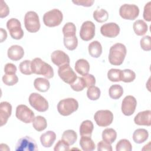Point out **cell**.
<instances>
[{
	"mask_svg": "<svg viewBox=\"0 0 151 151\" xmlns=\"http://www.w3.org/2000/svg\"><path fill=\"white\" fill-rule=\"evenodd\" d=\"M127 50L126 46L122 43H116L112 45L109 50V61L114 65H121L126 57Z\"/></svg>",
	"mask_w": 151,
	"mask_h": 151,
	"instance_id": "1",
	"label": "cell"
},
{
	"mask_svg": "<svg viewBox=\"0 0 151 151\" xmlns=\"http://www.w3.org/2000/svg\"><path fill=\"white\" fill-rule=\"evenodd\" d=\"M31 70L32 73L42 75L47 78H51L54 76L52 67L40 58H35L31 61Z\"/></svg>",
	"mask_w": 151,
	"mask_h": 151,
	"instance_id": "2",
	"label": "cell"
},
{
	"mask_svg": "<svg viewBox=\"0 0 151 151\" xmlns=\"http://www.w3.org/2000/svg\"><path fill=\"white\" fill-rule=\"evenodd\" d=\"M78 108V103L74 98H67L60 100L57 104L58 113L67 116L76 111Z\"/></svg>",
	"mask_w": 151,
	"mask_h": 151,
	"instance_id": "3",
	"label": "cell"
},
{
	"mask_svg": "<svg viewBox=\"0 0 151 151\" xmlns=\"http://www.w3.org/2000/svg\"><path fill=\"white\" fill-rule=\"evenodd\" d=\"M63 18L62 12L58 9H52L45 12L43 15L44 24L49 27H54L59 25Z\"/></svg>",
	"mask_w": 151,
	"mask_h": 151,
	"instance_id": "4",
	"label": "cell"
},
{
	"mask_svg": "<svg viewBox=\"0 0 151 151\" xmlns=\"http://www.w3.org/2000/svg\"><path fill=\"white\" fill-rule=\"evenodd\" d=\"M24 25L28 32H37L40 28V22L38 14L32 11L27 12L24 17Z\"/></svg>",
	"mask_w": 151,
	"mask_h": 151,
	"instance_id": "5",
	"label": "cell"
},
{
	"mask_svg": "<svg viewBox=\"0 0 151 151\" xmlns=\"http://www.w3.org/2000/svg\"><path fill=\"white\" fill-rule=\"evenodd\" d=\"M28 101L30 105L40 112L45 111L48 109V103L47 100L38 93H31L29 96Z\"/></svg>",
	"mask_w": 151,
	"mask_h": 151,
	"instance_id": "6",
	"label": "cell"
},
{
	"mask_svg": "<svg viewBox=\"0 0 151 151\" xmlns=\"http://www.w3.org/2000/svg\"><path fill=\"white\" fill-rule=\"evenodd\" d=\"M94 119L98 126L100 127H107L112 123L113 114L109 110H100L96 112Z\"/></svg>",
	"mask_w": 151,
	"mask_h": 151,
	"instance_id": "7",
	"label": "cell"
},
{
	"mask_svg": "<svg viewBox=\"0 0 151 151\" xmlns=\"http://www.w3.org/2000/svg\"><path fill=\"white\" fill-rule=\"evenodd\" d=\"M119 14L123 19L133 20L139 16V8L134 4H124L120 7Z\"/></svg>",
	"mask_w": 151,
	"mask_h": 151,
	"instance_id": "8",
	"label": "cell"
},
{
	"mask_svg": "<svg viewBox=\"0 0 151 151\" xmlns=\"http://www.w3.org/2000/svg\"><path fill=\"white\" fill-rule=\"evenodd\" d=\"M6 27L11 37L15 40H20L24 36V31L21 28L20 21L14 18L9 19L6 22Z\"/></svg>",
	"mask_w": 151,
	"mask_h": 151,
	"instance_id": "9",
	"label": "cell"
},
{
	"mask_svg": "<svg viewBox=\"0 0 151 151\" xmlns=\"http://www.w3.org/2000/svg\"><path fill=\"white\" fill-rule=\"evenodd\" d=\"M15 115L17 119L25 123H31L35 118L34 113L24 104H19L17 107Z\"/></svg>",
	"mask_w": 151,
	"mask_h": 151,
	"instance_id": "10",
	"label": "cell"
},
{
	"mask_svg": "<svg viewBox=\"0 0 151 151\" xmlns=\"http://www.w3.org/2000/svg\"><path fill=\"white\" fill-rule=\"evenodd\" d=\"M16 151H37V145L35 140L26 136L19 139L15 146Z\"/></svg>",
	"mask_w": 151,
	"mask_h": 151,
	"instance_id": "11",
	"label": "cell"
},
{
	"mask_svg": "<svg viewBox=\"0 0 151 151\" xmlns=\"http://www.w3.org/2000/svg\"><path fill=\"white\" fill-rule=\"evenodd\" d=\"M58 74L60 78L65 83L71 84L77 78L76 73L69 64H65L59 67Z\"/></svg>",
	"mask_w": 151,
	"mask_h": 151,
	"instance_id": "12",
	"label": "cell"
},
{
	"mask_svg": "<svg viewBox=\"0 0 151 151\" xmlns=\"http://www.w3.org/2000/svg\"><path fill=\"white\" fill-rule=\"evenodd\" d=\"M95 35V25L91 21H86L81 25L80 36V38L86 41L93 38Z\"/></svg>",
	"mask_w": 151,
	"mask_h": 151,
	"instance_id": "13",
	"label": "cell"
},
{
	"mask_svg": "<svg viewBox=\"0 0 151 151\" xmlns=\"http://www.w3.org/2000/svg\"><path fill=\"white\" fill-rule=\"evenodd\" d=\"M137 105V100L132 96H126L122 101V111L125 116H131L135 111Z\"/></svg>",
	"mask_w": 151,
	"mask_h": 151,
	"instance_id": "14",
	"label": "cell"
},
{
	"mask_svg": "<svg viewBox=\"0 0 151 151\" xmlns=\"http://www.w3.org/2000/svg\"><path fill=\"white\" fill-rule=\"evenodd\" d=\"M101 34L106 37L114 38L120 32V27L115 22H109L103 24L100 28Z\"/></svg>",
	"mask_w": 151,
	"mask_h": 151,
	"instance_id": "15",
	"label": "cell"
},
{
	"mask_svg": "<svg viewBox=\"0 0 151 151\" xmlns=\"http://www.w3.org/2000/svg\"><path fill=\"white\" fill-rule=\"evenodd\" d=\"M52 62L58 67H61L65 64H70L69 56L61 50H55L51 55Z\"/></svg>",
	"mask_w": 151,
	"mask_h": 151,
	"instance_id": "16",
	"label": "cell"
},
{
	"mask_svg": "<svg viewBox=\"0 0 151 151\" xmlns=\"http://www.w3.org/2000/svg\"><path fill=\"white\" fill-rule=\"evenodd\" d=\"M12 106L7 101H2L0 104V122L1 126L5 124L11 116Z\"/></svg>",
	"mask_w": 151,
	"mask_h": 151,
	"instance_id": "17",
	"label": "cell"
},
{
	"mask_svg": "<svg viewBox=\"0 0 151 151\" xmlns=\"http://www.w3.org/2000/svg\"><path fill=\"white\" fill-rule=\"evenodd\" d=\"M134 122L137 125L150 126L151 125V111L147 110L138 113L134 118Z\"/></svg>",
	"mask_w": 151,
	"mask_h": 151,
	"instance_id": "18",
	"label": "cell"
},
{
	"mask_svg": "<svg viewBox=\"0 0 151 151\" xmlns=\"http://www.w3.org/2000/svg\"><path fill=\"white\" fill-rule=\"evenodd\" d=\"M7 54L8 58L11 60L18 61L23 57L24 55V50L20 45H13L8 48Z\"/></svg>",
	"mask_w": 151,
	"mask_h": 151,
	"instance_id": "19",
	"label": "cell"
},
{
	"mask_svg": "<svg viewBox=\"0 0 151 151\" xmlns=\"http://www.w3.org/2000/svg\"><path fill=\"white\" fill-rule=\"evenodd\" d=\"M56 139V134L55 132L48 130L42 133L40 137L41 145L45 147H50Z\"/></svg>",
	"mask_w": 151,
	"mask_h": 151,
	"instance_id": "20",
	"label": "cell"
},
{
	"mask_svg": "<svg viewBox=\"0 0 151 151\" xmlns=\"http://www.w3.org/2000/svg\"><path fill=\"white\" fill-rule=\"evenodd\" d=\"M76 71L81 76H85L88 74L90 70V64L85 59H79L75 64Z\"/></svg>",
	"mask_w": 151,
	"mask_h": 151,
	"instance_id": "21",
	"label": "cell"
},
{
	"mask_svg": "<svg viewBox=\"0 0 151 151\" xmlns=\"http://www.w3.org/2000/svg\"><path fill=\"white\" fill-rule=\"evenodd\" d=\"M88 50L90 55L94 58L99 57L102 53V46L98 41H93L90 42Z\"/></svg>",
	"mask_w": 151,
	"mask_h": 151,
	"instance_id": "22",
	"label": "cell"
},
{
	"mask_svg": "<svg viewBox=\"0 0 151 151\" xmlns=\"http://www.w3.org/2000/svg\"><path fill=\"white\" fill-rule=\"evenodd\" d=\"M34 86L38 91L40 92H46L50 88V83L49 81L45 78L38 77L35 79Z\"/></svg>",
	"mask_w": 151,
	"mask_h": 151,
	"instance_id": "23",
	"label": "cell"
},
{
	"mask_svg": "<svg viewBox=\"0 0 151 151\" xmlns=\"http://www.w3.org/2000/svg\"><path fill=\"white\" fill-rule=\"evenodd\" d=\"M149 137V133L145 129H137L133 134V139L136 143L140 144L145 142Z\"/></svg>",
	"mask_w": 151,
	"mask_h": 151,
	"instance_id": "24",
	"label": "cell"
},
{
	"mask_svg": "<svg viewBox=\"0 0 151 151\" xmlns=\"http://www.w3.org/2000/svg\"><path fill=\"white\" fill-rule=\"evenodd\" d=\"M79 143L82 150L84 151H92L96 147L95 143L90 136H81Z\"/></svg>",
	"mask_w": 151,
	"mask_h": 151,
	"instance_id": "25",
	"label": "cell"
},
{
	"mask_svg": "<svg viewBox=\"0 0 151 151\" xmlns=\"http://www.w3.org/2000/svg\"><path fill=\"white\" fill-rule=\"evenodd\" d=\"M93 128V123L91 120H84L81 123L80 126V134L81 136H86L91 137Z\"/></svg>",
	"mask_w": 151,
	"mask_h": 151,
	"instance_id": "26",
	"label": "cell"
},
{
	"mask_svg": "<svg viewBox=\"0 0 151 151\" xmlns=\"http://www.w3.org/2000/svg\"><path fill=\"white\" fill-rule=\"evenodd\" d=\"M133 28L136 35L141 36L146 33L148 29V26L143 20L138 19L133 23Z\"/></svg>",
	"mask_w": 151,
	"mask_h": 151,
	"instance_id": "27",
	"label": "cell"
},
{
	"mask_svg": "<svg viewBox=\"0 0 151 151\" xmlns=\"http://www.w3.org/2000/svg\"><path fill=\"white\" fill-rule=\"evenodd\" d=\"M62 140L68 145H73L77 139L76 132L73 130H65L62 134Z\"/></svg>",
	"mask_w": 151,
	"mask_h": 151,
	"instance_id": "28",
	"label": "cell"
},
{
	"mask_svg": "<svg viewBox=\"0 0 151 151\" xmlns=\"http://www.w3.org/2000/svg\"><path fill=\"white\" fill-rule=\"evenodd\" d=\"M117 137V133L116 130L111 128H107L102 132L103 140L111 144L113 143Z\"/></svg>",
	"mask_w": 151,
	"mask_h": 151,
	"instance_id": "29",
	"label": "cell"
},
{
	"mask_svg": "<svg viewBox=\"0 0 151 151\" xmlns=\"http://www.w3.org/2000/svg\"><path fill=\"white\" fill-rule=\"evenodd\" d=\"M32 126L37 131L41 132L45 130L47 126V120L44 117L37 116L32 121Z\"/></svg>",
	"mask_w": 151,
	"mask_h": 151,
	"instance_id": "30",
	"label": "cell"
},
{
	"mask_svg": "<svg viewBox=\"0 0 151 151\" xmlns=\"http://www.w3.org/2000/svg\"><path fill=\"white\" fill-rule=\"evenodd\" d=\"M123 93V87L119 84H113L109 90V96L113 99H118L122 97Z\"/></svg>",
	"mask_w": 151,
	"mask_h": 151,
	"instance_id": "31",
	"label": "cell"
},
{
	"mask_svg": "<svg viewBox=\"0 0 151 151\" xmlns=\"http://www.w3.org/2000/svg\"><path fill=\"white\" fill-rule=\"evenodd\" d=\"M93 18L98 22H104L109 18V14L104 9H97L93 12Z\"/></svg>",
	"mask_w": 151,
	"mask_h": 151,
	"instance_id": "32",
	"label": "cell"
},
{
	"mask_svg": "<svg viewBox=\"0 0 151 151\" xmlns=\"http://www.w3.org/2000/svg\"><path fill=\"white\" fill-rule=\"evenodd\" d=\"M63 41L64 46L68 50H74L78 45V39L76 36L64 37Z\"/></svg>",
	"mask_w": 151,
	"mask_h": 151,
	"instance_id": "33",
	"label": "cell"
},
{
	"mask_svg": "<svg viewBox=\"0 0 151 151\" xmlns=\"http://www.w3.org/2000/svg\"><path fill=\"white\" fill-rule=\"evenodd\" d=\"M76 27L73 22H67L63 27L64 37L76 36Z\"/></svg>",
	"mask_w": 151,
	"mask_h": 151,
	"instance_id": "34",
	"label": "cell"
},
{
	"mask_svg": "<svg viewBox=\"0 0 151 151\" xmlns=\"http://www.w3.org/2000/svg\"><path fill=\"white\" fill-rule=\"evenodd\" d=\"M136 78L135 73L130 69H124L121 72V81L125 83L133 81Z\"/></svg>",
	"mask_w": 151,
	"mask_h": 151,
	"instance_id": "35",
	"label": "cell"
},
{
	"mask_svg": "<svg viewBox=\"0 0 151 151\" xmlns=\"http://www.w3.org/2000/svg\"><path fill=\"white\" fill-rule=\"evenodd\" d=\"M100 90L99 87L93 86L88 87L87 91V97L91 100H96L100 96Z\"/></svg>",
	"mask_w": 151,
	"mask_h": 151,
	"instance_id": "36",
	"label": "cell"
},
{
	"mask_svg": "<svg viewBox=\"0 0 151 151\" xmlns=\"http://www.w3.org/2000/svg\"><path fill=\"white\" fill-rule=\"evenodd\" d=\"M116 149L117 151H131L132 146L129 140L123 139L117 142L116 146Z\"/></svg>",
	"mask_w": 151,
	"mask_h": 151,
	"instance_id": "37",
	"label": "cell"
},
{
	"mask_svg": "<svg viewBox=\"0 0 151 151\" xmlns=\"http://www.w3.org/2000/svg\"><path fill=\"white\" fill-rule=\"evenodd\" d=\"M121 72L120 69L111 68L107 72V77L111 81L116 82L121 81Z\"/></svg>",
	"mask_w": 151,
	"mask_h": 151,
	"instance_id": "38",
	"label": "cell"
},
{
	"mask_svg": "<svg viewBox=\"0 0 151 151\" xmlns=\"http://www.w3.org/2000/svg\"><path fill=\"white\" fill-rule=\"evenodd\" d=\"M70 87L74 91H80L86 87V84L83 77H77L76 80L70 84Z\"/></svg>",
	"mask_w": 151,
	"mask_h": 151,
	"instance_id": "39",
	"label": "cell"
},
{
	"mask_svg": "<svg viewBox=\"0 0 151 151\" xmlns=\"http://www.w3.org/2000/svg\"><path fill=\"white\" fill-rule=\"evenodd\" d=\"M31 61L30 60H24L19 64V68L21 73L25 75H30L32 73L31 67Z\"/></svg>",
	"mask_w": 151,
	"mask_h": 151,
	"instance_id": "40",
	"label": "cell"
},
{
	"mask_svg": "<svg viewBox=\"0 0 151 151\" xmlns=\"http://www.w3.org/2000/svg\"><path fill=\"white\" fill-rule=\"evenodd\" d=\"M3 83L7 86H13L18 83V78L15 74H5L2 77Z\"/></svg>",
	"mask_w": 151,
	"mask_h": 151,
	"instance_id": "41",
	"label": "cell"
},
{
	"mask_svg": "<svg viewBox=\"0 0 151 151\" xmlns=\"http://www.w3.org/2000/svg\"><path fill=\"white\" fill-rule=\"evenodd\" d=\"M151 37L149 35L143 37L140 41L141 48L145 51H150L151 50Z\"/></svg>",
	"mask_w": 151,
	"mask_h": 151,
	"instance_id": "42",
	"label": "cell"
},
{
	"mask_svg": "<svg viewBox=\"0 0 151 151\" xmlns=\"http://www.w3.org/2000/svg\"><path fill=\"white\" fill-rule=\"evenodd\" d=\"M69 149V145L63 140H58L54 148L55 151H67Z\"/></svg>",
	"mask_w": 151,
	"mask_h": 151,
	"instance_id": "43",
	"label": "cell"
},
{
	"mask_svg": "<svg viewBox=\"0 0 151 151\" xmlns=\"http://www.w3.org/2000/svg\"><path fill=\"white\" fill-rule=\"evenodd\" d=\"M9 13V9L6 5V2L3 0L1 1V6H0V17L1 18L6 17L8 15Z\"/></svg>",
	"mask_w": 151,
	"mask_h": 151,
	"instance_id": "44",
	"label": "cell"
},
{
	"mask_svg": "<svg viewBox=\"0 0 151 151\" xmlns=\"http://www.w3.org/2000/svg\"><path fill=\"white\" fill-rule=\"evenodd\" d=\"M97 150L99 151H112V147L111 146V144L104 140H101L97 144Z\"/></svg>",
	"mask_w": 151,
	"mask_h": 151,
	"instance_id": "45",
	"label": "cell"
},
{
	"mask_svg": "<svg viewBox=\"0 0 151 151\" xmlns=\"http://www.w3.org/2000/svg\"><path fill=\"white\" fill-rule=\"evenodd\" d=\"M83 78L86 84V87H87L93 86L96 84V78L92 74H87L85 76H83Z\"/></svg>",
	"mask_w": 151,
	"mask_h": 151,
	"instance_id": "46",
	"label": "cell"
},
{
	"mask_svg": "<svg viewBox=\"0 0 151 151\" xmlns=\"http://www.w3.org/2000/svg\"><path fill=\"white\" fill-rule=\"evenodd\" d=\"M150 4L151 2H148L144 7L143 11V18L147 21H151V12H150Z\"/></svg>",
	"mask_w": 151,
	"mask_h": 151,
	"instance_id": "47",
	"label": "cell"
},
{
	"mask_svg": "<svg viewBox=\"0 0 151 151\" xmlns=\"http://www.w3.org/2000/svg\"><path fill=\"white\" fill-rule=\"evenodd\" d=\"M4 71L5 74H15V73L17 72V67L12 63H7L5 65Z\"/></svg>",
	"mask_w": 151,
	"mask_h": 151,
	"instance_id": "48",
	"label": "cell"
},
{
	"mask_svg": "<svg viewBox=\"0 0 151 151\" xmlns=\"http://www.w3.org/2000/svg\"><path fill=\"white\" fill-rule=\"evenodd\" d=\"M72 2L77 5H82L84 6H91L93 4L94 1L93 0H73Z\"/></svg>",
	"mask_w": 151,
	"mask_h": 151,
	"instance_id": "49",
	"label": "cell"
},
{
	"mask_svg": "<svg viewBox=\"0 0 151 151\" xmlns=\"http://www.w3.org/2000/svg\"><path fill=\"white\" fill-rule=\"evenodd\" d=\"M0 31H1V42H2L6 40L7 37V33H6V31L2 28H1Z\"/></svg>",
	"mask_w": 151,
	"mask_h": 151,
	"instance_id": "50",
	"label": "cell"
}]
</instances>
